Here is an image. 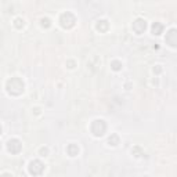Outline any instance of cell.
<instances>
[{
	"label": "cell",
	"mask_w": 177,
	"mask_h": 177,
	"mask_svg": "<svg viewBox=\"0 0 177 177\" xmlns=\"http://www.w3.org/2000/svg\"><path fill=\"white\" fill-rule=\"evenodd\" d=\"M7 90L10 94L18 96V94H21L24 90V83L18 77H13V79H10L7 82Z\"/></svg>",
	"instance_id": "cell-1"
},
{
	"label": "cell",
	"mask_w": 177,
	"mask_h": 177,
	"mask_svg": "<svg viewBox=\"0 0 177 177\" xmlns=\"http://www.w3.org/2000/svg\"><path fill=\"white\" fill-rule=\"evenodd\" d=\"M105 130H107V125H105V122L104 120H101V119H97V120H94L92 125V131L94 136H102L104 133H105Z\"/></svg>",
	"instance_id": "cell-2"
},
{
	"label": "cell",
	"mask_w": 177,
	"mask_h": 177,
	"mask_svg": "<svg viewBox=\"0 0 177 177\" xmlns=\"http://www.w3.org/2000/svg\"><path fill=\"white\" fill-rule=\"evenodd\" d=\"M60 22L64 28H72L73 25H75V15L69 13V11H67V13H64L60 18Z\"/></svg>",
	"instance_id": "cell-3"
},
{
	"label": "cell",
	"mask_w": 177,
	"mask_h": 177,
	"mask_svg": "<svg viewBox=\"0 0 177 177\" xmlns=\"http://www.w3.org/2000/svg\"><path fill=\"white\" fill-rule=\"evenodd\" d=\"M43 170H44V165H43L40 161H32L31 163H29V173L33 174V176L42 174Z\"/></svg>",
	"instance_id": "cell-4"
},
{
	"label": "cell",
	"mask_w": 177,
	"mask_h": 177,
	"mask_svg": "<svg viewBox=\"0 0 177 177\" xmlns=\"http://www.w3.org/2000/svg\"><path fill=\"white\" fill-rule=\"evenodd\" d=\"M21 148H22V144H21L20 140H17V139H11L7 143V149L11 154H18L21 151Z\"/></svg>",
	"instance_id": "cell-5"
},
{
	"label": "cell",
	"mask_w": 177,
	"mask_h": 177,
	"mask_svg": "<svg viewBox=\"0 0 177 177\" xmlns=\"http://www.w3.org/2000/svg\"><path fill=\"white\" fill-rule=\"evenodd\" d=\"M145 28H147V22L144 20H141V18H139L136 22L133 24V31L136 32V33H139V35L145 31Z\"/></svg>",
	"instance_id": "cell-6"
},
{
	"label": "cell",
	"mask_w": 177,
	"mask_h": 177,
	"mask_svg": "<svg viewBox=\"0 0 177 177\" xmlns=\"http://www.w3.org/2000/svg\"><path fill=\"white\" fill-rule=\"evenodd\" d=\"M176 36H177V33H176V31L174 29H172V31L169 32V35H168V38H166V42L169 43L170 46H176L177 44V40H176Z\"/></svg>",
	"instance_id": "cell-7"
},
{
	"label": "cell",
	"mask_w": 177,
	"mask_h": 177,
	"mask_svg": "<svg viewBox=\"0 0 177 177\" xmlns=\"http://www.w3.org/2000/svg\"><path fill=\"white\" fill-rule=\"evenodd\" d=\"M67 151H68V155H71V156H76L77 152H79V148H77V145H75V144H69L68 148H67Z\"/></svg>",
	"instance_id": "cell-8"
},
{
	"label": "cell",
	"mask_w": 177,
	"mask_h": 177,
	"mask_svg": "<svg viewBox=\"0 0 177 177\" xmlns=\"http://www.w3.org/2000/svg\"><path fill=\"white\" fill-rule=\"evenodd\" d=\"M162 31H163V25L159 22H155L152 25V32H154V35H161Z\"/></svg>",
	"instance_id": "cell-9"
},
{
	"label": "cell",
	"mask_w": 177,
	"mask_h": 177,
	"mask_svg": "<svg viewBox=\"0 0 177 177\" xmlns=\"http://www.w3.org/2000/svg\"><path fill=\"white\" fill-rule=\"evenodd\" d=\"M107 28H108V22H107V21H104V20L97 24V29H98V31L104 32V31H107Z\"/></svg>",
	"instance_id": "cell-10"
},
{
	"label": "cell",
	"mask_w": 177,
	"mask_h": 177,
	"mask_svg": "<svg viewBox=\"0 0 177 177\" xmlns=\"http://www.w3.org/2000/svg\"><path fill=\"white\" fill-rule=\"evenodd\" d=\"M108 143H109L111 145H118V144H119V137H118L116 134H112V136L109 137V140H108Z\"/></svg>",
	"instance_id": "cell-11"
},
{
	"label": "cell",
	"mask_w": 177,
	"mask_h": 177,
	"mask_svg": "<svg viewBox=\"0 0 177 177\" xmlns=\"http://www.w3.org/2000/svg\"><path fill=\"white\" fill-rule=\"evenodd\" d=\"M111 67H112V69L114 71H119L120 68H122V64L119 61H114L112 64H111Z\"/></svg>",
	"instance_id": "cell-12"
},
{
	"label": "cell",
	"mask_w": 177,
	"mask_h": 177,
	"mask_svg": "<svg viewBox=\"0 0 177 177\" xmlns=\"http://www.w3.org/2000/svg\"><path fill=\"white\" fill-rule=\"evenodd\" d=\"M42 26L48 28V26H50V20H48V18H43V20H42Z\"/></svg>",
	"instance_id": "cell-13"
},
{
	"label": "cell",
	"mask_w": 177,
	"mask_h": 177,
	"mask_svg": "<svg viewBox=\"0 0 177 177\" xmlns=\"http://www.w3.org/2000/svg\"><path fill=\"white\" fill-rule=\"evenodd\" d=\"M15 26L17 28H22L24 26V21L21 20V18H17L15 20Z\"/></svg>",
	"instance_id": "cell-14"
},
{
	"label": "cell",
	"mask_w": 177,
	"mask_h": 177,
	"mask_svg": "<svg viewBox=\"0 0 177 177\" xmlns=\"http://www.w3.org/2000/svg\"><path fill=\"white\" fill-rule=\"evenodd\" d=\"M40 154L43 155V156H46V155L48 154V149H47V148H42V149H40Z\"/></svg>",
	"instance_id": "cell-15"
},
{
	"label": "cell",
	"mask_w": 177,
	"mask_h": 177,
	"mask_svg": "<svg viewBox=\"0 0 177 177\" xmlns=\"http://www.w3.org/2000/svg\"><path fill=\"white\" fill-rule=\"evenodd\" d=\"M154 71H155V72H156V73H159V72H161L162 69H161V67H156V68H155Z\"/></svg>",
	"instance_id": "cell-16"
},
{
	"label": "cell",
	"mask_w": 177,
	"mask_h": 177,
	"mask_svg": "<svg viewBox=\"0 0 177 177\" xmlns=\"http://www.w3.org/2000/svg\"><path fill=\"white\" fill-rule=\"evenodd\" d=\"M0 177H11V174H8V173H4V174H1Z\"/></svg>",
	"instance_id": "cell-17"
},
{
	"label": "cell",
	"mask_w": 177,
	"mask_h": 177,
	"mask_svg": "<svg viewBox=\"0 0 177 177\" xmlns=\"http://www.w3.org/2000/svg\"><path fill=\"white\" fill-rule=\"evenodd\" d=\"M0 133H1V127H0Z\"/></svg>",
	"instance_id": "cell-18"
}]
</instances>
